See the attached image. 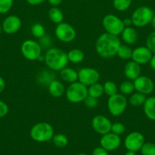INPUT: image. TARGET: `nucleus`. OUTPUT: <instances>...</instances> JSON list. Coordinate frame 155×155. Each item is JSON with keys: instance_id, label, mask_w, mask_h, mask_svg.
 <instances>
[{"instance_id": "obj_1", "label": "nucleus", "mask_w": 155, "mask_h": 155, "mask_svg": "<svg viewBox=\"0 0 155 155\" xmlns=\"http://www.w3.org/2000/svg\"><path fill=\"white\" fill-rule=\"evenodd\" d=\"M121 42L119 36L104 33L97 38L95 42V49L97 54L103 58H109L116 55Z\"/></svg>"}, {"instance_id": "obj_2", "label": "nucleus", "mask_w": 155, "mask_h": 155, "mask_svg": "<svg viewBox=\"0 0 155 155\" xmlns=\"http://www.w3.org/2000/svg\"><path fill=\"white\" fill-rule=\"evenodd\" d=\"M46 65L53 71H60L68 63L67 53L58 48H50L44 55Z\"/></svg>"}, {"instance_id": "obj_3", "label": "nucleus", "mask_w": 155, "mask_h": 155, "mask_svg": "<svg viewBox=\"0 0 155 155\" xmlns=\"http://www.w3.org/2000/svg\"><path fill=\"white\" fill-rule=\"evenodd\" d=\"M30 135L31 139L37 142H49L54 136V129L49 123L40 122L32 127Z\"/></svg>"}, {"instance_id": "obj_4", "label": "nucleus", "mask_w": 155, "mask_h": 155, "mask_svg": "<svg viewBox=\"0 0 155 155\" xmlns=\"http://www.w3.org/2000/svg\"><path fill=\"white\" fill-rule=\"evenodd\" d=\"M88 95V86L82 84L79 81L70 83L65 90V96L67 100L73 104L82 102Z\"/></svg>"}, {"instance_id": "obj_5", "label": "nucleus", "mask_w": 155, "mask_h": 155, "mask_svg": "<svg viewBox=\"0 0 155 155\" xmlns=\"http://www.w3.org/2000/svg\"><path fill=\"white\" fill-rule=\"evenodd\" d=\"M154 15L153 11L147 6H141L135 9L132 13L131 19L132 24L136 27H143L150 24Z\"/></svg>"}, {"instance_id": "obj_6", "label": "nucleus", "mask_w": 155, "mask_h": 155, "mask_svg": "<svg viewBox=\"0 0 155 155\" xmlns=\"http://www.w3.org/2000/svg\"><path fill=\"white\" fill-rule=\"evenodd\" d=\"M128 105L126 97L122 94L116 93L109 96L107 100V108L109 114L113 117H119L124 113Z\"/></svg>"}, {"instance_id": "obj_7", "label": "nucleus", "mask_w": 155, "mask_h": 155, "mask_svg": "<svg viewBox=\"0 0 155 155\" xmlns=\"http://www.w3.org/2000/svg\"><path fill=\"white\" fill-rule=\"evenodd\" d=\"M102 24L106 33L117 36L121 35L122 32L125 28L122 20L112 14L106 15L103 18Z\"/></svg>"}, {"instance_id": "obj_8", "label": "nucleus", "mask_w": 155, "mask_h": 155, "mask_svg": "<svg viewBox=\"0 0 155 155\" xmlns=\"http://www.w3.org/2000/svg\"><path fill=\"white\" fill-rule=\"evenodd\" d=\"M21 52L24 58L29 61L38 60L42 52L39 42L33 39H27L21 44Z\"/></svg>"}, {"instance_id": "obj_9", "label": "nucleus", "mask_w": 155, "mask_h": 155, "mask_svg": "<svg viewBox=\"0 0 155 155\" xmlns=\"http://www.w3.org/2000/svg\"><path fill=\"white\" fill-rule=\"evenodd\" d=\"M55 35L60 42L69 43L76 37V31L71 24L62 22L56 25L55 29Z\"/></svg>"}, {"instance_id": "obj_10", "label": "nucleus", "mask_w": 155, "mask_h": 155, "mask_svg": "<svg viewBox=\"0 0 155 155\" xmlns=\"http://www.w3.org/2000/svg\"><path fill=\"white\" fill-rule=\"evenodd\" d=\"M78 80L80 83L89 86L94 83H97L100 80V73L98 71L92 68H84L78 71Z\"/></svg>"}, {"instance_id": "obj_11", "label": "nucleus", "mask_w": 155, "mask_h": 155, "mask_svg": "<svg viewBox=\"0 0 155 155\" xmlns=\"http://www.w3.org/2000/svg\"><path fill=\"white\" fill-rule=\"evenodd\" d=\"M144 143V137L139 132H132L126 137L124 145L128 151L137 152L140 151Z\"/></svg>"}, {"instance_id": "obj_12", "label": "nucleus", "mask_w": 155, "mask_h": 155, "mask_svg": "<svg viewBox=\"0 0 155 155\" xmlns=\"http://www.w3.org/2000/svg\"><path fill=\"white\" fill-rule=\"evenodd\" d=\"M135 90L145 95H150L154 90V83L150 77L140 75L133 81Z\"/></svg>"}, {"instance_id": "obj_13", "label": "nucleus", "mask_w": 155, "mask_h": 155, "mask_svg": "<svg viewBox=\"0 0 155 155\" xmlns=\"http://www.w3.org/2000/svg\"><path fill=\"white\" fill-rule=\"evenodd\" d=\"M91 126L96 133L103 136L111 132L112 123L103 115H96L91 120Z\"/></svg>"}, {"instance_id": "obj_14", "label": "nucleus", "mask_w": 155, "mask_h": 155, "mask_svg": "<svg viewBox=\"0 0 155 155\" xmlns=\"http://www.w3.org/2000/svg\"><path fill=\"white\" fill-rule=\"evenodd\" d=\"M100 146L107 151H112L117 149L121 145V139L119 136L109 132L103 135L100 140Z\"/></svg>"}, {"instance_id": "obj_15", "label": "nucleus", "mask_w": 155, "mask_h": 155, "mask_svg": "<svg viewBox=\"0 0 155 155\" xmlns=\"http://www.w3.org/2000/svg\"><path fill=\"white\" fill-rule=\"evenodd\" d=\"M22 23L17 15H9L3 21L2 24V30L7 34H14L21 29Z\"/></svg>"}, {"instance_id": "obj_16", "label": "nucleus", "mask_w": 155, "mask_h": 155, "mask_svg": "<svg viewBox=\"0 0 155 155\" xmlns=\"http://www.w3.org/2000/svg\"><path fill=\"white\" fill-rule=\"evenodd\" d=\"M152 54L153 53L147 46H139L132 50V59L140 65L145 64L149 63Z\"/></svg>"}, {"instance_id": "obj_17", "label": "nucleus", "mask_w": 155, "mask_h": 155, "mask_svg": "<svg viewBox=\"0 0 155 155\" xmlns=\"http://www.w3.org/2000/svg\"><path fill=\"white\" fill-rule=\"evenodd\" d=\"M141 65L132 60L126 64L123 70L125 77L129 80L132 81H134L135 79L138 78L141 75Z\"/></svg>"}, {"instance_id": "obj_18", "label": "nucleus", "mask_w": 155, "mask_h": 155, "mask_svg": "<svg viewBox=\"0 0 155 155\" xmlns=\"http://www.w3.org/2000/svg\"><path fill=\"white\" fill-rule=\"evenodd\" d=\"M121 37L126 45H133L138 40V35L136 30L132 27H125L121 33Z\"/></svg>"}, {"instance_id": "obj_19", "label": "nucleus", "mask_w": 155, "mask_h": 155, "mask_svg": "<svg viewBox=\"0 0 155 155\" xmlns=\"http://www.w3.org/2000/svg\"><path fill=\"white\" fill-rule=\"evenodd\" d=\"M49 93L54 98H60L65 93V88L60 81L53 80L48 85Z\"/></svg>"}, {"instance_id": "obj_20", "label": "nucleus", "mask_w": 155, "mask_h": 155, "mask_svg": "<svg viewBox=\"0 0 155 155\" xmlns=\"http://www.w3.org/2000/svg\"><path fill=\"white\" fill-rule=\"evenodd\" d=\"M143 110L145 116L150 120L155 121V97H147L143 104Z\"/></svg>"}, {"instance_id": "obj_21", "label": "nucleus", "mask_w": 155, "mask_h": 155, "mask_svg": "<svg viewBox=\"0 0 155 155\" xmlns=\"http://www.w3.org/2000/svg\"><path fill=\"white\" fill-rule=\"evenodd\" d=\"M60 77L63 81L68 83H72L77 82L78 80V71L71 68L65 67L60 71Z\"/></svg>"}, {"instance_id": "obj_22", "label": "nucleus", "mask_w": 155, "mask_h": 155, "mask_svg": "<svg viewBox=\"0 0 155 155\" xmlns=\"http://www.w3.org/2000/svg\"><path fill=\"white\" fill-rule=\"evenodd\" d=\"M48 15L50 21H51L53 24H56V25L60 24V23L63 22V12H62V10H61L60 8H59L58 7L53 6V7L49 10Z\"/></svg>"}, {"instance_id": "obj_23", "label": "nucleus", "mask_w": 155, "mask_h": 155, "mask_svg": "<svg viewBox=\"0 0 155 155\" xmlns=\"http://www.w3.org/2000/svg\"><path fill=\"white\" fill-rule=\"evenodd\" d=\"M68 62L73 64H79L84 59V53L82 50L78 48H73L67 53Z\"/></svg>"}, {"instance_id": "obj_24", "label": "nucleus", "mask_w": 155, "mask_h": 155, "mask_svg": "<svg viewBox=\"0 0 155 155\" xmlns=\"http://www.w3.org/2000/svg\"><path fill=\"white\" fill-rule=\"evenodd\" d=\"M88 95L98 99L99 98L103 96V95L104 94V89H103V85L97 82V83H94V84L88 86Z\"/></svg>"}, {"instance_id": "obj_25", "label": "nucleus", "mask_w": 155, "mask_h": 155, "mask_svg": "<svg viewBox=\"0 0 155 155\" xmlns=\"http://www.w3.org/2000/svg\"><path fill=\"white\" fill-rule=\"evenodd\" d=\"M146 98H147V96L145 95L136 92L135 93L131 95L129 102L130 103L131 105L134 106V107H138V106H141L144 104Z\"/></svg>"}, {"instance_id": "obj_26", "label": "nucleus", "mask_w": 155, "mask_h": 155, "mask_svg": "<svg viewBox=\"0 0 155 155\" xmlns=\"http://www.w3.org/2000/svg\"><path fill=\"white\" fill-rule=\"evenodd\" d=\"M132 49L126 44L120 45L117 51L116 55L122 60H129L132 58Z\"/></svg>"}, {"instance_id": "obj_27", "label": "nucleus", "mask_w": 155, "mask_h": 155, "mask_svg": "<svg viewBox=\"0 0 155 155\" xmlns=\"http://www.w3.org/2000/svg\"><path fill=\"white\" fill-rule=\"evenodd\" d=\"M119 89L120 92H121V94H122V95H132V92L135 91V86H134L133 81L129 80H126V81H123L122 83L120 84Z\"/></svg>"}, {"instance_id": "obj_28", "label": "nucleus", "mask_w": 155, "mask_h": 155, "mask_svg": "<svg viewBox=\"0 0 155 155\" xmlns=\"http://www.w3.org/2000/svg\"><path fill=\"white\" fill-rule=\"evenodd\" d=\"M53 144L58 148H64L68 145V138L65 135L59 133V134L54 135L52 139Z\"/></svg>"}, {"instance_id": "obj_29", "label": "nucleus", "mask_w": 155, "mask_h": 155, "mask_svg": "<svg viewBox=\"0 0 155 155\" xmlns=\"http://www.w3.org/2000/svg\"><path fill=\"white\" fill-rule=\"evenodd\" d=\"M132 2V0H113L112 4L115 10L119 12H125L129 8Z\"/></svg>"}, {"instance_id": "obj_30", "label": "nucleus", "mask_w": 155, "mask_h": 155, "mask_svg": "<svg viewBox=\"0 0 155 155\" xmlns=\"http://www.w3.org/2000/svg\"><path fill=\"white\" fill-rule=\"evenodd\" d=\"M103 86V89H104V93L107 95L108 96H111L115 94L118 93V87H117L116 84L112 81H106L105 82Z\"/></svg>"}, {"instance_id": "obj_31", "label": "nucleus", "mask_w": 155, "mask_h": 155, "mask_svg": "<svg viewBox=\"0 0 155 155\" xmlns=\"http://www.w3.org/2000/svg\"><path fill=\"white\" fill-rule=\"evenodd\" d=\"M31 33L33 37L36 38V39H40L46 35L45 28L42 24H39V23L34 24L31 27Z\"/></svg>"}, {"instance_id": "obj_32", "label": "nucleus", "mask_w": 155, "mask_h": 155, "mask_svg": "<svg viewBox=\"0 0 155 155\" xmlns=\"http://www.w3.org/2000/svg\"><path fill=\"white\" fill-rule=\"evenodd\" d=\"M140 151L142 155H155V144L144 142Z\"/></svg>"}, {"instance_id": "obj_33", "label": "nucleus", "mask_w": 155, "mask_h": 155, "mask_svg": "<svg viewBox=\"0 0 155 155\" xmlns=\"http://www.w3.org/2000/svg\"><path fill=\"white\" fill-rule=\"evenodd\" d=\"M14 0H0V14H6L11 10Z\"/></svg>"}, {"instance_id": "obj_34", "label": "nucleus", "mask_w": 155, "mask_h": 155, "mask_svg": "<svg viewBox=\"0 0 155 155\" xmlns=\"http://www.w3.org/2000/svg\"><path fill=\"white\" fill-rule=\"evenodd\" d=\"M146 46L153 54H155V30L147 36L146 39Z\"/></svg>"}, {"instance_id": "obj_35", "label": "nucleus", "mask_w": 155, "mask_h": 155, "mask_svg": "<svg viewBox=\"0 0 155 155\" xmlns=\"http://www.w3.org/2000/svg\"><path fill=\"white\" fill-rule=\"evenodd\" d=\"M125 131H126V127L122 123L115 122L112 124V127H111V132L112 133L120 136V135L123 134Z\"/></svg>"}, {"instance_id": "obj_36", "label": "nucleus", "mask_w": 155, "mask_h": 155, "mask_svg": "<svg viewBox=\"0 0 155 155\" xmlns=\"http://www.w3.org/2000/svg\"><path fill=\"white\" fill-rule=\"evenodd\" d=\"M84 103L85 106L88 108H95L98 104V101H97V98L88 95L84 100Z\"/></svg>"}, {"instance_id": "obj_37", "label": "nucleus", "mask_w": 155, "mask_h": 155, "mask_svg": "<svg viewBox=\"0 0 155 155\" xmlns=\"http://www.w3.org/2000/svg\"><path fill=\"white\" fill-rule=\"evenodd\" d=\"M40 45L41 48H49V47L51 45V39L49 36H43L42 38L40 39Z\"/></svg>"}, {"instance_id": "obj_38", "label": "nucleus", "mask_w": 155, "mask_h": 155, "mask_svg": "<svg viewBox=\"0 0 155 155\" xmlns=\"http://www.w3.org/2000/svg\"><path fill=\"white\" fill-rule=\"evenodd\" d=\"M9 113V106L5 101L0 100V118L5 117Z\"/></svg>"}, {"instance_id": "obj_39", "label": "nucleus", "mask_w": 155, "mask_h": 155, "mask_svg": "<svg viewBox=\"0 0 155 155\" xmlns=\"http://www.w3.org/2000/svg\"><path fill=\"white\" fill-rule=\"evenodd\" d=\"M92 155H109V154L106 149L100 146L94 148L92 152Z\"/></svg>"}, {"instance_id": "obj_40", "label": "nucleus", "mask_w": 155, "mask_h": 155, "mask_svg": "<svg viewBox=\"0 0 155 155\" xmlns=\"http://www.w3.org/2000/svg\"><path fill=\"white\" fill-rule=\"evenodd\" d=\"M26 1L30 5H38L43 3L46 0H26Z\"/></svg>"}, {"instance_id": "obj_41", "label": "nucleus", "mask_w": 155, "mask_h": 155, "mask_svg": "<svg viewBox=\"0 0 155 155\" xmlns=\"http://www.w3.org/2000/svg\"><path fill=\"white\" fill-rule=\"evenodd\" d=\"M47 1L52 6H56V7L59 6L62 2V0H47Z\"/></svg>"}, {"instance_id": "obj_42", "label": "nucleus", "mask_w": 155, "mask_h": 155, "mask_svg": "<svg viewBox=\"0 0 155 155\" xmlns=\"http://www.w3.org/2000/svg\"><path fill=\"white\" fill-rule=\"evenodd\" d=\"M149 64H150V67L155 71V54H152V57L150 58V61H149Z\"/></svg>"}, {"instance_id": "obj_43", "label": "nucleus", "mask_w": 155, "mask_h": 155, "mask_svg": "<svg viewBox=\"0 0 155 155\" xmlns=\"http://www.w3.org/2000/svg\"><path fill=\"white\" fill-rule=\"evenodd\" d=\"M123 24H124L125 27H131L132 24V21L131 18H126V19L122 20Z\"/></svg>"}, {"instance_id": "obj_44", "label": "nucleus", "mask_w": 155, "mask_h": 155, "mask_svg": "<svg viewBox=\"0 0 155 155\" xmlns=\"http://www.w3.org/2000/svg\"><path fill=\"white\" fill-rule=\"evenodd\" d=\"M5 88V82L2 77H0V93L4 91Z\"/></svg>"}, {"instance_id": "obj_45", "label": "nucleus", "mask_w": 155, "mask_h": 155, "mask_svg": "<svg viewBox=\"0 0 155 155\" xmlns=\"http://www.w3.org/2000/svg\"><path fill=\"white\" fill-rule=\"evenodd\" d=\"M150 24H151V26H152V27L153 28V30H155V14H154V15L153 16V18H152L151 21H150Z\"/></svg>"}, {"instance_id": "obj_46", "label": "nucleus", "mask_w": 155, "mask_h": 155, "mask_svg": "<svg viewBox=\"0 0 155 155\" xmlns=\"http://www.w3.org/2000/svg\"><path fill=\"white\" fill-rule=\"evenodd\" d=\"M124 155H137V154H136V152H135V151H128Z\"/></svg>"}, {"instance_id": "obj_47", "label": "nucleus", "mask_w": 155, "mask_h": 155, "mask_svg": "<svg viewBox=\"0 0 155 155\" xmlns=\"http://www.w3.org/2000/svg\"><path fill=\"white\" fill-rule=\"evenodd\" d=\"M2 31V25L0 24V34H1Z\"/></svg>"}, {"instance_id": "obj_48", "label": "nucleus", "mask_w": 155, "mask_h": 155, "mask_svg": "<svg viewBox=\"0 0 155 155\" xmlns=\"http://www.w3.org/2000/svg\"><path fill=\"white\" fill-rule=\"evenodd\" d=\"M77 155H87L86 154H84V153H80V154H77Z\"/></svg>"}, {"instance_id": "obj_49", "label": "nucleus", "mask_w": 155, "mask_h": 155, "mask_svg": "<svg viewBox=\"0 0 155 155\" xmlns=\"http://www.w3.org/2000/svg\"><path fill=\"white\" fill-rule=\"evenodd\" d=\"M137 1H142V0H137Z\"/></svg>"}]
</instances>
